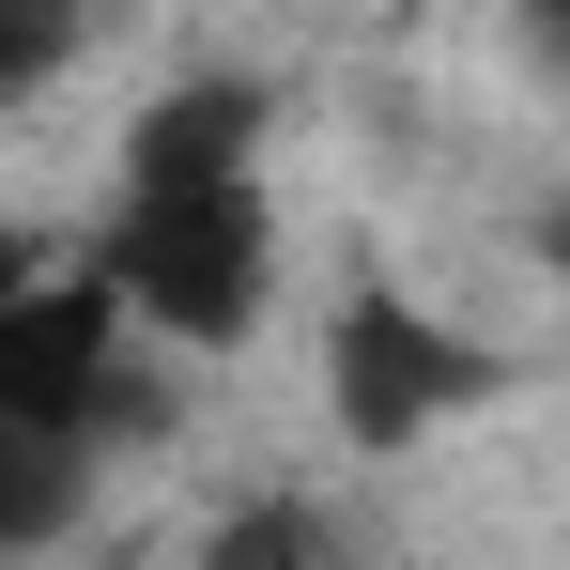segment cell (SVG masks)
<instances>
[{
  "label": "cell",
  "mask_w": 570,
  "mask_h": 570,
  "mask_svg": "<svg viewBox=\"0 0 570 570\" xmlns=\"http://www.w3.org/2000/svg\"><path fill=\"white\" fill-rule=\"evenodd\" d=\"M155 401H139V340H124V308H108L94 263H47V278L0 293V432H139Z\"/></svg>",
  "instance_id": "3957f363"
},
{
  "label": "cell",
  "mask_w": 570,
  "mask_h": 570,
  "mask_svg": "<svg viewBox=\"0 0 570 570\" xmlns=\"http://www.w3.org/2000/svg\"><path fill=\"white\" fill-rule=\"evenodd\" d=\"M200 570H340V524H324V493H247L200 540Z\"/></svg>",
  "instance_id": "52a82bcc"
},
{
  "label": "cell",
  "mask_w": 570,
  "mask_h": 570,
  "mask_svg": "<svg viewBox=\"0 0 570 570\" xmlns=\"http://www.w3.org/2000/svg\"><path fill=\"white\" fill-rule=\"evenodd\" d=\"M94 463H108V448H78V432H0V570L47 556V540H78Z\"/></svg>",
  "instance_id": "5b68a950"
},
{
  "label": "cell",
  "mask_w": 570,
  "mask_h": 570,
  "mask_svg": "<svg viewBox=\"0 0 570 570\" xmlns=\"http://www.w3.org/2000/svg\"><path fill=\"white\" fill-rule=\"evenodd\" d=\"M16 278H47V247H31V232H0V293H16Z\"/></svg>",
  "instance_id": "ba28073f"
},
{
  "label": "cell",
  "mask_w": 570,
  "mask_h": 570,
  "mask_svg": "<svg viewBox=\"0 0 570 570\" xmlns=\"http://www.w3.org/2000/svg\"><path fill=\"white\" fill-rule=\"evenodd\" d=\"M493 401V355H478L463 324H432L416 293H340V324H324V416H340V448L355 463H401V448H432L448 416Z\"/></svg>",
  "instance_id": "7a4b0ae2"
},
{
  "label": "cell",
  "mask_w": 570,
  "mask_h": 570,
  "mask_svg": "<svg viewBox=\"0 0 570 570\" xmlns=\"http://www.w3.org/2000/svg\"><path fill=\"white\" fill-rule=\"evenodd\" d=\"M124 340H170V355H232L278 293V216H263V170H216V186H124L94 247Z\"/></svg>",
  "instance_id": "6da1fadb"
},
{
  "label": "cell",
  "mask_w": 570,
  "mask_h": 570,
  "mask_svg": "<svg viewBox=\"0 0 570 570\" xmlns=\"http://www.w3.org/2000/svg\"><path fill=\"white\" fill-rule=\"evenodd\" d=\"M108 31H124V0H0V108H31L47 78H78Z\"/></svg>",
  "instance_id": "8992f818"
},
{
  "label": "cell",
  "mask_w": 570,
  "mask_h": 570,
  "mask_svg": "<svg viewBox=\"0 0 570 570\" xmlns=\"http://www.w3.org/2000/svg\"><path fill=\"white\" fill-rule=\"evenodd\" d=\"M263 78H170L124 139V186H216V170H263Z\"/></svg>",
  "instance_id": "277c9868"
}]
</instances>
